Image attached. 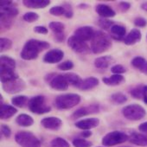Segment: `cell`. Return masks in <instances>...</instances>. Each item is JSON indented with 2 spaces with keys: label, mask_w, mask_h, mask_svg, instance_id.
<instances>
[{
  "label": "cell",
  "mask_w": 147,
  "mask_h": 147,
  "mask_svg": "<svg viewBox=\"0 0 147 147\" xmlns=\"http://www.w3.org/2000/svg\"><path fill=\"white\" fill-rule=\"evenodd\" d=\"M124 147H128V146H124Z\"/></svg>",
  "instance_id": "55"
},
{
  "label": "cell",
  "mask_w": 147,
  "mask_h": 147,
  "mask_svg": "<svg viewBox=\"0 0 147 147\" xmlns=\"http://www.w3.org/2000/svg\"><path fill=\"white\" fill-rule=\"evenodd\" d=\"M131 95L138 100H143L144 101L147 95V85H138L134 87L130 91Z\"/></svg>",
  "instance_id": "23"
},
{
  "label": "cell",
  "mask_w": 147,
  "mask_h": 147,
  "mask_svg": "<svg viewBox=\"0 0 147 147\" xmlns=\"http://www.w3.org/2000/svg\"><path fill=\"white\" fill-rule=\"evenodd\" d=\"M115 23L113 21H111V20H108L107 18H100L98 20V25L103 29V30H110L111 27Z\"/></svg>",
  "instance_id": "38"
},
{
  "label": "cell",
  "mask_w": 147,
  "mask_h": 147,
  "mask_svg": "<svg viewBox=\"0 0 147 147\" xmlns=\"http://www.w3.org/2000/svg\"><path fill=\"white\" fill-rule=\"evenodd\" d=\"M57 67L59 69L62 70V71H68V70H71L74 67V63L71 61H65L58 64Z\"/></svg>",
  "instance_id": "43"
},
{
  "label": "cell",
  "mask_w": 147,
  "mask_h": 147,
  "mask_svg": "<svg viewBox=\"0 0 147 147\" xmlns=\"http://www.w3.org/2000/svg\"><path fill=\"white\" fill-rule=\"evenodd\" d=\"M72 144L75 147H91L93 145L92 142L88 141L82 138H77L73 139Z\"/></svg>",
  "instance_id": "33"
},
{
  "label": "cell",
  "mask_w": 147,
  "mask_h": 147,
  "mask_svg": "<svg viewBox=\"0 0 147 147\" xmlns=\"http://www.w3.org/2000/svg\"><path fill=\"white\" fill-rule=\"evenodd\" d=\"M67 45L73 51L82 55H87L92 51L91 48H89L86 42L79 39L75 35L69 36V38L67 39Z\"/></svg>",
  "instance_id": "8"
},
{
  "label": "cell",
  "mask_w": 147,
  "mask_h": 147,
  "mask_svg": "<svg viewBox=\"0 0 147 147\" xmlns=\"http://www.w3.org/2000/svg\"><path fill=\"white\" fill-rule=\"evenodd\" d=\"M49 28L55 33V35H56L64 33L65 25L61 22H50L49 24Z\"/></svg>",
  "instance_id": "32"
},
{
  "label": "cell",
  "mask_w": 147,
  "mask_h": 147,
  "mask_svg": "<svg viewBox=\"0 0 147 147\" xmlns=\"http://www.w3.org/2000/svg\"><path fill=\"white\" fill-rule=\"evenodd\" d=\"M99 80L98 78L96 77H94V76H91V77H88L86 78L85 80L82 81L81 86L79 87V88L81 90H83V91H87V90H90V89H93L94 88L97 87L99 85Z\"/></svg>",
  "instance_id": "25"
},
{
  "label": "cell",
  "mask_w": 147,
  "mask_h": 147,
  "mask_svg": "<svg viewBox=\"0 0 147 147\" xmlns=\"http://www.w3.org/2000/svg\"><path fill=\"white\" fill-rule=\"evenodd\" d=\"M92 135V131H90V130H87V131H82L81 134H80V136L82 138H88V137H90Z\"/></svg>",
  "instance_id": "50"
},
{
  "label": "cell",
  "mask_w": 147,
  "mask_h": 147,
  "mask_svg": "<svg viewBox=\"0 0 147 147\" xmlns=\"http://www.w3.org/2000/svg\"><path fill=\"white\" fill-rule=\"evenodd\" d=\"M42 125L49 130L57 131L62 125V120L58 117H46L41 121Z\"/></svg>",
  "instance_id": "14"
},
{
  "label": "cell",
  "mask_w": 147,
  "mask_h": 147,
  "mask_svg": "<svg viewBox=\"0 0 147 147\" xmlns=\"http://www.w3.org/2000/svg\"><path fill=\"white\" fill-rule=\"evenodd\" d=\"M0 67L16 68V61L8 55H1L0 57Z\"/></svg>",
  "instance_id": "31"
},
{
  "label": "cell",
  "mask_w": 147,
  "mask_h": 147,
  "mask_svg": "<svg viewBox=\"0 0 147 147\" xmlns=\"http://www.w3.org/2000/svg\"><path fill=\"white\" fill-rule=\"evenodd\" d=\"M129 140V136L123 131H113L107 133L102 138V144L104 146H113L116 144H119L125 143Z\"/></svg>",
  "instance_id": "7"
},
{
  "label": "cell",
  "mask_w": 147,
  "mask_h": 147,
  "mask_svg": "<svg viewBox=\"0 0 147 147\" xmlns=\"http://www.w3.org/2000/svg\"><path fill=\"white\" fill-rule=\"evenodd\" d=\"M81 96L76 94H65L56 97L55 105L58 109L67 110L75 107L81 102Z\"/></svg>",
  "instance_id": "3"
},
{
  "label": "cell",
  "mask_w": 147,
  "mask_h": 147,
  "mask_svg": "<svg viewBox=\"0 0 147 147\" xmlns=\"http://www.w3.org/2000/svg\"><path fill=\"white\" fill-rule=\"evenodd\" d=\"M97 147H100V146H97Z\"/></svg>",
  "instance_id": "56"
},
{
  "label": "cell",
  "mask_w": 147,
  "mask_h": 147,
  "mask_svg": "<svg viewBox=\"0 0 147 147\" xmlns=\"http://www.w3.org/2000/svg\"><path fill=\"white\" fill-rule=\"evenodd\" d=\"M111 72L113 75H121V74H124L126 72V68L120 64H116L111 67Z\"/></svg>",
  "instance_id": "42"
},
{
  "label": "cell",
  "mask_w": 147,
  "mask_h": 147,
  "mask_svg": "<svg viewBox=\"0 0 147 147\" xmlns=\"http://www.w3.org/2000/svg\"><path fill=\"white\" fill-rule=\"evenodd\" d=\"M49 47L50 44L48 42L36 39H30L24 44L21 52V57L22 59L26 61L35 60L38 57L41 52L49 49Z\"/></svg>",
  "instance_id": "1"
},
{
  "label": "cell",
  "mask_w": 147,
  "mask_h": 147,
  "mask_svg": "<svg viewBox=\"0 0 147 147\" xmlns=\"http://www.w3.org/2000/svg\"><path fill=\"white\" fill-rule=\"evenodd\" d=\"M146 61V60L144 57L141 56H136L131 60V65L132 67H134L137 69H139L141 67V66Z\"/></svg>",
  "instance_id": "41"
},
{
  "label": "cell",
  "mask_w": 147,
  "mask_h": 147,
  "mask_svg": "<svg viewBox=\"0 0 147 147\" xmlns=\"http://www.w3.org/2000/svg\"><path fill=\"white\" fill-rule=\"evenodd\" d=\"M18 113V109L8 104H0V119H8Z\"/></svg>",
  "instance_id": "18"
},
{
  "label": "cell",
  "mask_w": 147,
  "mask_h": 147,
  "mask_svg": "<svg viewBox=\"0 0 147 147\" xmlns=\"http://www.w3.org/2000/svg\"><path fill=\"white\" fill-rule=\"evenodd\" d=\"M112 37L101 30H97L91 40V50L94 54H101L108 50L112 45Z\"/></svg>",
  "instance_id": "2"
},
{
  "label": "cell",
  "mask_w": 147,
  "mask_h": 147,
  "mask_svg": "<svg viewBox=\"0 0 147 147\" xmlns=\"http://www.w3.org/2000/svg\"><path fill=\"white\" fill-rule=\"evenodd\" d=\"M63 57H64V53L61 49H54L48 51L45 54L43 57V61L46 63H49V64L58 63L63 59Z\"/></svg>",
  "instance_id": "12"
},
{
  "label": "cell",
  "mask_w": 147,
  "mask_h": 147,
  "mask_svg": "<svg viewBox=\"0 0 147 147\" xmlns=\"http://www.w3.org/2000/svg\"><path fill=\"white\" fill-rule=\"evenodd\" d=\"M95 11L99 16H100L102 18H107V19L110 18H113L116 14L112 7L104 4H99L96 6Z\"/></svg>",
  "instance_id": "19"
},
{
  "label": "cell",
  "mask_w": 147,
  "mask_h": 147,
  "mask_svg": "<svg viewBox=\"0 0 147 147\" xmlns=\"http://www.w3.org/2000/svg\"><path fill=\"white\" fill-rule=\"evenodd\" d=\"M50 4L49 0H24L23 5L31 9H42Z\"/></svg>",
  "instance_id": "22"
},
{
  "label": "cell",
  "mask_w": 147,
  "mask_h": 147,
  "mask_svg": "<svg viewBox=\"0 0 147 147\" xmlns=\"http://www.w3.org/2000/svg\"><path fill=\"white\" fill-rule=\"evenodd\" d=\"M100 110V106L98 104H92L89 106L80 107L79 109H77L76 111H75L72 113L71 118L74 119H77L83 116H87V115L93 114V113H98Z\"/></svg>",
  "instance_id": "11"
},
{
  "label": "cell",
  "mask_w": 147,
  "mask_h": 147,
  "mask_svg": "<svg viewBox=\"0 0 147 147\" xmlns=\"http://www.w3.org/2000/svg\"><path fill=\"white\" fill-rule=\"evenodd\" d=\"M110 36L117 41H121L125 39L126 33V28L119 24H114L110 29Z\"/></svg>",
  "instance_id": "17"
},
{
  "label": "cell",
  "mask_w": 147,
  "mask_h": 147,
  "mask_svg": "<svg viewBox=\"0 0 147 147\" xmlns=\"http://www.w3.org/2000/svg\"><path fill=\"white\" fill-rule=\"evenodd\" d=\"M15 140L21 147H41V141L30 131H18L15 135Z\"/></svg>",
  "instance_id": "4"
},
{
  "label": "cell",
  "mask_w": 147,
  "mask_h": 147,
  "mask_svg": "<svg viewBox=\"0 0 147 147\" xmlns=\"http://www.w3.org/2000/svg\"><path fill=\"white\" fill-rule=\"evenodd\" d=\"M15 18L0 12V20H1V28L8 30L13 24V19Z\"/></svg>",
  "instance_id": "30"
},
{
  "label": "cell",
  "mask_w": 147,
  "mask_h": 147,
  "mask_svg": "<svg viewBox=\"0 0 147 147\" xmlns=\"http://www.w3.org/2000/svg\"><path fill=\"white\" fill-rule=\"evenodd\" d=\"M95 32H96V30L91 26H82V27L78 28L76 30L75 36L76 37H78L79 39L86 42V41L92 40Z\"/></svg>",
  "instance_id": "13"
},
{
  "label": "cell",
  "mask_w": 147,
  "mask_h": 147,
  "mask_svg": "<svg viewBox=\"0 0 147 147\" xmlns=\"http://www.w3.org/2000/svg\"><path fill=\"white\" fill-rule=\"evenodd\" d=\"M113 62V58L110 55L98 57L94 60V66L99 69L107 68Z\"/></svg>",
  "instance_id": "24"
},
{
  "label": "cell",
  "mask_w": 147,
  "mask_h": 147,
  "mask_svg": "<svg viewBox=\"0 0 147 147\" xmlns=\"http://www.w3.org/2000/svg\"><path fill=\"white\" fill-rule=\"evenodd\" d=\"M119 8L121 12H126L131 8V4L128 2H120L119 4Z\"/></svg>",
  "instance_id": "47"
},
{
  "label": "cell",
  "mask_w": 147,
  "mask_h": 147,
  "mask_svg": "<svg viewBox=\"0 0 147 147\" xmlns=\"http://www.w3.org/2000/svg\"><path fill=\"white\" fill-rule=\"evenodd\" d=\"M63 76L67 79L69 85H72V86L78 88L83 81L78 75H76L75 73H66V74H63Z\"/></svg>",
  "instance_id": "26"
},
{
  "label": "cell",
  "mask_w": 147,
  "mask_h": 147,
  "mask_svg": "<svg viewBox=\"0 0 147 147\" xmlns=\"http://www.w3.org/2000/svg\"><path fill=\"white\" fill-rule=\"evenodd\" d=\"M111 100L114 103L121 105V104H124L127 101V97L125 94H124L122 93H115V94L111 95Z\"/></svg>",
  "instance_id": "34"
},
{
  "label": "cell",
  "mask_w": 147,
  "mask_h": 147,
  "mask_svg": "<svg viewBox=\"0 0 147 147\" xmlns=\"http://www.w3.org/2000/svg\"><path fill=\"white\" fill-rule=\"evenodd\" d=\"M124 80H125L124 76L121 75H113L110 77H104L102 79V82L107 86L114 87V86H119L120 83L124 82Z\"/></svg>",
  "instance_id": "27"
},
{
  "label": "cell",
  "mask_w": 147,
  "mask_h": 147,
  "mask_svg": "<svg viewBox=\"0 0 147 147\" xmlns=\"http://www.w3.org/2000/svg\"><path fill=\"white\" fill-rule=\"evenodd\" d=\"M55 39L57 42H63V40L65 39V34L64 33H61V34H56L55 35Z\"/></svg>",
  "instance_id": "53"
},
{
  "label": "cell",
  "mask_w": 147,
  "mask_h": 147,
  "mask_svg": "<svg viewBox=\"0 0 147 147\" xmlns=\"http://www.w3.org/2000/svg\"><path fill=\"white\" fill-rule=\"evenodd\" d=\"M49 13L55 17H60L61 15H65V9L63 6H54L49 10Z\"/></svg>",
  "instance_id": "40"
},
{
  "label": "cell",
  "mask_w": 147,
  "mask_h": 147,
  "mask_svg": "<svg viewBox=\"0 0 147 147\" xmlns=\"http://www.w3.org/2000/svg\"><path fill=\"white\" fill-rule=\"evenodd\" d=\"M11 47H12V41L11 39L1 37V39H0V49H1V52L8 50Z\"/></svg>",
  "instance_id": "37"
},
{
  "label": "cell",
  "mask_w": 147,
  "mask_h": 147,
  "mask_svg": "<svg viewBox=\"0 0 147 147\" xmlns=\"http://www.w3.org/2000/svg\"><path fill=\"white\" fill-rule=\"evenodd\" d=\"M134 24L137 27H145L147 25V20L144 18H136L134 19Z\"/></svg>",
  "instance_id": "46"
},
{
  "label": "cell",
  "mask_w": 147,
  "mask_h": 147,
  "mask_svg": "<svg viewBox=\"0 0 147 147\" xmlns=\"http://www.w3.org/2000/svg\"><path fill=\"white\" fill-rule=\"evenodd\" d=\"M39 18V15L36 12L30 11V12H27L23 16V19L28 23H33L37 21Z\"/></svg>",
  "instance_id": "39"
},
{
  "label": "cell",
  "mask_w": 147,
  "mask_h": 147,
  "mask_svg": "<svg viewBox=\"0 0 147 147\" xmlns=\"http://www.w3.org/2000/svg\"><path fill=\"white\" fill-rule=\"evenodd\" d=\"M142 74H144V75L147 76V61L141 66V67L138 69Z\"/></svg>",
  "instance_id": "51"
},
{
  "label": "cell",
  "mask_w": 147,
  "mask_h": 147,
  "mask_svg": "<svg viewBox=\"0 0 147 147\" xmlns=\"http://www.w3.org/2000/svg\"><path fill=\"white\" fill-rule=\"evenodd\" d=\"M11 5H13L12 1H4V0L0 1V7H6V6H10Z\"/></svg>",
  "instance_id": "52"
},
{
  "label": "cell",
  "mask_w": 147,
  "mask_h": 147,
  "mask_svg": "<svg viewBox=\"0 0 147 147\" xmlns=\"http://www.w3.org/2000/svg\"><path fill=\"white\" fill-rule=\"evenodd\" d=\"M2 88L7 94H15L24 91L26 88V83L23 79L19 77L11 82L2 84Z\"/></svg>",
  "instance_id": "9"
},
{
  "label": "cell",
  "mask_w": 147,
  "mask_h": 147,
  "mask_svg": "<svg viewBox=\"0 0 147 147\" xmlns=\"http://www.w3.org/2000/svg\"><path fill=\"white\" fill-rule=\"evenodd\" d=\"M129 141L138 146H147V134L142 132H132L129 136Z\"/></svg>",
  "instance_id": "20"
},
{
  "label": "cell",
  "mask_w": 147,
  "mask_h": 147,
  "mask_svg": "<svg viewBox=\"0 0 147 147\" xmlns=\"http://www.w3.org/2000/svg\"><path fill=\"white\" fill-rule=\"evenodd\" d=\"M141 9L147 12V2H144V3L141 4Z\"/></svg>",
  "instance_id": "54"
},
{
  "label": "cell",
  "mask_w": 147,
  "mask_h": 147,
  "mask_svg": "<svg viewBox=\"0 0 147 147\" xmlns=\"http://www.w3.org/2000/svg\"><path fill=\"white\" fill-rule=\"evenodd\" d=\"M138 130H139L141 132L147 133V121H146V122H144V123H142V124H140L139 126H138Z\"/></svg>",
  "instance_id": "49"
},
{
  "label": "cell",
  "mask_w": 147,
  "mask_h": 147,
  "mask_svg": "<svg viewBox=\"0 0 147 147\" xmlns=\"http://www.w3.org/2000/svg\"><path fill=\"white\" fill-rule=\"evenodd\" d=\"M16 123L18 125H19L20 126L28 127V126H30V125H32L34 124V119H33V118L30 115L25 114V113H22V114H19L17 117Z\"/></svg>",
  "instance_id": "28"
},
{
  "label": "cell",
  "mask_w": 147,
  "mask_h": 147,
  "mask_svg": "<svg viewBox=\"0 0 147 147\" xmlns=\"http://www.w3.org/2000/svg\"><path fill=\"white\" fill-rule=\"evenodd\" d=\"M124 117L130 120H140L146 115L145 109L138 104H131L125 106L122 109Z\"/></svg>",
  "instance_id": "6"
},
{
  "label": "cell",
  "mask_w": 147,
  "mask_h": 147,
  "mask_svg": "<svg viewBox=\"0 0 147 147\" xmlns=\"http://www.w3.org/2000/svg\"><path fill=\"white\" fill-rule=\"evenodd\" d=\"M100 119L97 118H89L85 119H81L77 122H76V126L79 129L87 131L91 130L93 128H95L99 125Z\"/></svg>",
  "instance_id": "16"
},
{
  "label": "cell",
  "mask_w": 147,
  "mask_h": 147,
  "mask_svg": "<svg viewBox=\"0 0 147 147\" xmlns=\"http://www.w3.org/2000/svg\"><path fill=\"white\" fill-rule=\"evenodd\" d=\"M51 147H70L69 143L62 138H55L50 142Z\"/></svg>",
  "instance_id": "35"
},
{
  "label": "cell",
  "mask_w": 147,
  "mask_h": 147,
  "mask_svg": "<svg viewBox=\"0 0 147 147\" xmlns=\"http://www.w3.org/2000/svg\"><path fill=\"white\" fill-rule=\"evenodd\" d=\"M142 37V34L141 31L138 29H132L130 33L125 37L124 39V42L125 45H134L135 43L140 42Z\"/></svg>",
  "instance_id": "21"
},
{
  "label": "cell",
  "mask_w": 147,
  "mask_h": 147,
  "mask_svg": "<svg viewBox=\"0 0 147 147\" xmlns=\"http://www.w3.org/2000/svg\"><path fill=\"white\" fill-rule=\"evenodd\" d=\"M146 38H147V36H146Z\"/></svg>",
  "instance_id": "57"
},
{
  "label": "cell",
  "mask_w": 147,
  "mask_h": 147,
  "mask_svg": "<svg viewBox=\"0 0 147 147\" xmlns=\"http://www.w3.org/2000/svg\"><path fill=\"white\" fill-rule=\"evenodd\" d=\"M15 69L16 68L12 67H0V78H1L2 84L19 78V76Z\"/></svg>",
  "instance_id": "15"
},
{
  "label": "cell",
  "mask_w": 147,
  "mask_h": 147,
  "mask_svg": "<svg viewBox=\"0 0 147 147\" xmlns=\"http://www.w3.org/2000/svg\"><path fill=\"white\" fill-rule=\"evenodd\" d=\"M63 8L65 9V17L67 18H72L74 16V11L73 8L70 4H63L62 5Z\"/></svg>",
  "instance_id": "44"
},
{
  "label": "cell",
  "mask_w": 147,
  "mask_h": 147,
  "mask_svg": "<svg viewBox=\"0 0 147 147\" xmlns=\"http://www.w3.org/2000/svg\"><path fill=\"white\" fill-rule=\"evenodd\" d=\"M49 86L51 88L58 91H65L68 88V82L65 76H63V74L61 75H57V74H54V76L52 79L49 82Z\"/></svg>",
  "instance_id": "10"
},
{
  "label": "cell",
  "mask_w": 147,
  "mask_h": 147,
  "mask_svg": "<svg viewBox=\"0 0 147 147\" xmlns=\"http://www.w3.org/2000/svg\"><path fill=\"white\" fill-rule=\"evenodd\" d=\"M28 107L30 111L36 114H44L51 111V107L47 104L46 98L43 95H36L31 98Z\"/></svg>",
  "instance_id": "5"
},
{
  "label": "cell",
  "mask_w": 147,
  "mask_h": 147,
  "mask_svg": "<svg viewBox=\"0 0 147 147\" xmlns=\"http://www.w3.org/2000/svg\"><path fill=\"white\" fill-rule=\"evenodd\" d=\"M1 135L4 136L5 138H8L11 135V128L6 125H1Z\"/></svg>",
  "instance_id": "45"
},
{
  "label": "cell",
  "mask_w": 147,
  "mask_h": 147,
  "mask_svg": "<svg viewBox=\"0 0 147 147\" xmlns=\"http://www.w3.org/2000/svg\"><path fill=\"white\" fill-rule=\"evenodd\" d=\"M0 12L1 13H5L6 15L11 16L16 18L17 15L18 14V11L16 7L13 6V5H10V6H6V7H0Z\"/></svg>",
  "instance_id": "36"
},
{
  "label": "cell",
  "mask_w": 147,
  "mask_h": 147,
  "mask_svg": "<svg viewBox=\"0 0 147 147\" xmlns=\"http://www.w3.org/2000/svg\"><path fill=\"white\" fill-rule=\"evenodd\" d=\"M34 31L37 34H43V35L48 34V32H49L48 29L44 26H36L34 28Z\"/></svg>",
  "instance_id": "48"
},
{
  "label": "cell",
  "mask_w": 147,
  "mask_h": 147,
  "mask_svg": "<svg viewBox=\"0 0 147 147\" xmlns=\"http://www.w3.org/2000/svg\"><path fill=\"white\" fill-rule=\"evenodd\" d=\"M29 98L27 96H24V95H18V96H14L12 97L11 99V103L13 106L15 107H20V108H23L26 105L29 104Z\"/></svg>",
  "instance_id": "29"
}]
</instances>
